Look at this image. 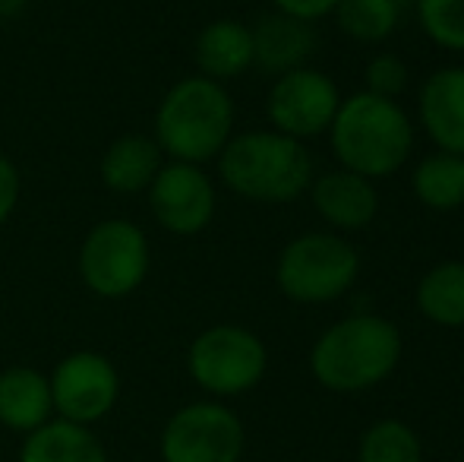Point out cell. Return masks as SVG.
I'll list each match as a JSON object with an SVG mask.
<instances>
[{"mask_svg":"<svg viewBox=\"0 0 464 462\" xmlns=\"http://www.w3.org/2000/svg\"><path fill=\"white\" fill-rule=\"evenodd\" d=\"M401 329L379 314H351L319 333L310 349V374L329 393L354 396L385 383L401 361Z\"/></svg>","mask_w":464,"mask_h":462,"instance_id":"6da1fadb","label":"cell"},{"mask_svg":"<svg viewBox=\"0 0 464 462\" xmlns=\"http://www.w3.org/2000/svg\"><path fill=\"white\" fill-rule=\"evenodd\" d=\"M414 123L398 99H382L367 89L342 99L329 127V146L338 168L370 181L389 178L414 155Z\"/></svg>","mask_w":464,"mask_h":462,"instance_id":"7a4b0ae2","label":"cell"},{"mask_svg":"<svg viewBox=\"0 0 464 462\" xmlns=\"http://www.w3.org/2000/svg\"><path fill=\"white\" fill-rule=\"evenodd\" d=\"M218 174L227 191L253 203H294L310 191L316 168L313 155L294 136L278 130H246L218 152Z\"/></svg>","mask_w":464,"mask_h":462,"instance_id":"3957f363","label":"cell"},{"mask_svg":"<svg viewBox=\"0 0 464 462\" xmlns=\"http://www.w3.org/2000/svg\"><path fill=\"white\" fill-rule=\"evenodd\" d=\"M234 136V102L225 83L187 76L174 83L155 112V143L171 162L206 165Z\"/></svg>","mask_w":464,"mask_h":462,"instance_id":"277c9868","label":"cell"},{"mask_svg":"<svg viewBox=\"0 0 464 462\" xmlns=\"http://www.w3.org/2000/svg\"><path fill=\"white\" fill-rule=\"evenodd\" d=\"M361 276V253L338 231H306L278 253V291L294 304H329L344 298Z\"/></svg>","mask_w":464,"mask_h":462,"instance_id":"5b68a950","label":"cell"},{"mask_svg":"<svg viewBox=\"0 0 464 462\" xmlns=\"http://www.w3.org/2000/svg\"><path fill=\"white\" fill-rule=\"evenodd\" d=\"M187 370L199 389L215 399H234L263 383L269 349L253 329L218 323L202 329L187 351Z\"/></svg>","mask_w":464,"mask_h":462,"instance_id":"8992f818","label":"cell"},{"mask_svg":"<svg viewBox=\"0 0 464 462\" xmlns=\"http://www.w3.org/2000/svg\"><path fill=\"white\" fill-rule=\"evenodd\" d=\"M152 251L140 225L104 219L80 247V276L98 298H127L146 282Z\"/></svg>","mask_w":464,"mask_h":462,"instance_id":"52a82bcc","label":"cell"},{"mask_svg":"<svg viewBox=\"0 0 464 462\" xmlns=\"http://www.w3.org/2000/svg\"><path fill=\"white\" fill-rule=\"evenodd\" d=\"M244 447V421L218 399L178 408L161 431V462H240Z\"/></svg>","mask_w":464,"mask_h":462,"instance_id":"ba28073f","label":"cell"},{"mask_svg":"<svg viewBox=\"0 0 464 462\" xmlns=\"http://www.w3.org/2000/svg\"><path fill=\"white\" fill-rule=\"evenodd\" d=\"M338 105H342V93L335 80L313 67L281 74L266 95V114H269L272 130L300 143L329 133Z\"/></svg>","mask_w":464,"mask_h":462,"instance_id":"9c48e42d","label":"cell"},{"mask_svg":"<svg viewBox=\"0 0 464 462\" xmlns=\"http://www.w3.org/2000/svg\"><path fill=\"white\" fill-rule=\"evenodd\" d=\"M48 380L57 418L86 428L102 421L121 396V374L111 358L89 349L61 358Z\"/></svg>","mask_w":464,"mask_h":462,"instance_id":"30bf717a","label":"cell"},{"mask_svg":"<svg viewBox=\"0 0 464 462\" xmlns=\"http://www.w3.org/2000/svg\"><path fill=\"white\" fill-rule=\"evenodd\" d=\"M215 203H218L215 184L202 172V165L168 162L149 184V206H152L155 222L180 238L206 231L215 219Z\"/></svg>","mask_w":464,"mask_h":462,"instance_id":"8fae6325","label":"cell"},{"mask_svg":"<svg viewBox=\"0 0 464 462\" xmlns=\"http://www.w3.org/2000/svg\"><path fill=\"white\" fill-rule=\"evenodd\" d=\"M310 203L316 216L335 231H361L379 216V191L370 178L348 168H335L310 184Z\"/></svg>","mask_w":464,"mask_h":462,"instance_id":"7c38bea8","label":"cell"},{"mask_svg":"<svg viewBox=\"0 0 464 462\" xmlns=\"http://www.w3.org/2000/svg\"><path fill=\"white\" fill-rule=\"evenodd\" d=\"M417 112L436 149L464 155V64H449L423 80Z\"/></svg>","mask_w":464,"mask_h":462,"instance_id":"4fadbf2b","label":"cell"},{"mask_svg":"<svg viewBox=\"0 0 464 462\" xmlns=\"http://www.w3.org/2000/svg\"><path fill=\"white\" fill-rule=\"evenodd\" d=\"M316 48L313 23L272 13L253 25V64L266 74H287V70L306 67V57Z\"/></svg>","mask_w":464,"mask_h":462,"instance_id":"5bb4252c","label":"cell"},{"mask_svg":"<svg viewBox=\"0 0 464 462\" xmlns=\"http://www.w3.org/2000/svg\"><path fill=\"white\" fill-rule=\"evenodd\" d=\"M54 415L51 380L35 368H6L0 374V425L16 434H32Z\"/></svg>","mask_w":464,"mask_h":462,"instance_id":"9a60e30c","label":"cell"},{"mask_svg":"<svg viewBox=\"0 0 464 462\" xmlns=\"http://www.w3.org/2000/svg\"><path fill=\"white\" fill-rule=\"evenodd\" d=\"M196 67L215 83H227L253 67V29L240 19H215L196 35Z\"/></svg>","mask_w":464,"mask_h":462,"instance_id":"2e32d148","label":"cell"},{"mask_svg":"<svg viewBox=\"0 0 464 462\" xmlns=\"http://www.w3.org/2000/svg\"><path fill=\"white\" fill-rule=\"evenodd\" d=\"M165 165V152L155 136L127 133L108 146L102 159V181L114 193H142Z\"/></svg>","mask_w":464,"mask_h":462,"instance_id":"e0dca14e","label":"cell"},{"mask_svg":"<svg viewBox=\"0 0 464 462\" xmlns=\"http://www.w3.org/2000/svg\"><path fill=\"white\" fill-rule=\"evenodd\" d=\"M19 462H108V450L92 428L51 418L38 431L25 434Z\"/></svg>","mask_w":464,"mask_h":462,"instance_id":"ac0fdd59","label":"cell"},{"mask_svg":"<svg viewBox=\"0 0 464 462\" xmlns=\"http://www.w3.org/2000/svg\"><path fill=\"white\" fill-rule=\"evenodd\" d=\"M414 304L423 320L436 327H464V260H442L430 266L414 289Z\"/></svg>","mask_w":464,"mask_h":462,"instance_id":"d6986e66","label":"cell"},{"mask_svg":"<svg viewBox=\"0 0 464 462\" xmlns=\"http://www.w3.org/2000/svg\"><path fill=\"white\" fill-rule=\"evenodd\" d=\"M411 191L427 210L455 212L464 206V155L436 152L423 155L411 172Z\"/></svg>","mask_w":464,"mask_h":462,"instance_id":"ffe728a7","label":"cell"},{"mask_svg":"<svg viewBox=\"0 0 464 462\" xmlns=\"http://www.w3.org/2000/svg\"><path fill=\"white\" fill-rule=\"evenodd\" d=\"M404 0H338L335 23L348 38L363 44H376L395 35L401 23Z\"/></svg>","mask_w":464,"mask_h":462,"instance_id":"44dd1931","label":"cell"},{"mask_svg":"<svg viewBox=\"0 0 464 462\" xmlns=\"http://www.w3.org/2000/svg\"><path fill=\"white\" fill-rule=\"evenodd\" d=\"M357 462H423V444L408 421H372L357 440Z\"/></svg>","mask_w":464,"mask_h":462,"instance_id":"7402d4cb","label":"cell"},{"mask_svg":"<svg viewBox=\"0 0 464 462\" xmlns=\"http://www.w3.org/2000/svg\"><path fill=\"white\" fill-rule=\"evenodd\" d=\"M414 10L436 48L464 54V0H414Z\"/></svg>","mask_w":464,"mask_h":462,"instance_id":"603a6c76","label":"cell"},{"mask_svg":"<svg viewBox=\"0 0 464 462\" xmlns=\"http://www.w3.org/2000/svg\"><path fill=\"white\" fill-rule=\"evenodd\" d=\"M408 64L401 61L392 51H382V54L370 57L367 67H363V83H367V93L382 95V99H398V95L408 89Z\"/></svg>","mask_w":464,"mask_h":462,"instance_id":"cb8c5ba5","label":"cell"},{"mask_svg":"<svg viewBox=\"0 0 464 462\" xmlns=\"http://www.w3.org/2000/svg\"><path fill=\"white\" fill-rule=\"evenodd\" d=\"M278 13L294 19H304V23H316V19H325L335 13L338 0H272Z\"/></svg>","mask_w":464,"mask_h":462,"instance_id":"d4e9b609","label":"cell"},{"mask_svg":"<svg viewBox=\"0 0 464 462\" xmlns=\"http://www.w3.org/2000/svg\"><path fill=\"white\" fill-rule=\"evenodd\" d=\"M19 191H23V181H19V172L6 155H0V225L13 216L19 203Z\"/></svg>","mask_w":464,"mask_h":462,"instance_id":"484cf974","label":"cell"},{"mask_svg":"<svg viewBox=\"0 0 464 462\" xmlns=\"http://www.w3.org/2000/svg\"><path fill=\"white\" fill-rule=\"evenodd\" d=\"M29 6V0H0V19H10L19 16V13Z\"/></svg>","mask_w":464,"mask_h":462,"instance_id":"4316f807","label":"cell"}]
</instances>
